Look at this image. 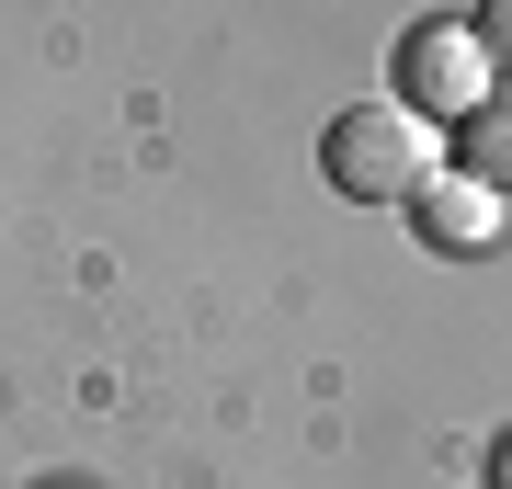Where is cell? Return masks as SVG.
Returning <instances> with one entry per match:
<instances>
[{
    "label": "cell",
    "instance_id": "6da1fadb",
    "mask_svg": "<svg viewBox=\"0 0 512 489\" xmlns=\"http://www.w3.org/2000/svg\"><path fill=\"white\" fill-rule=\"evenodd\" d=\"M319 171H330V194H353V205H410L421 182L444 171V126H421L410 103H353V114H330Z\"/></svg>",
    "mask_w": 512,
    "mask_h": 489
},
{
    "label": "cell",
    "instance_id": "7a4b0ae2",
    "mask_svg": "<svg viewBox=\"0 0 512 489\" xmlns=\"http://www.w3.org/2000/svg\"><path fill=\"white\" fill-rule=\"evenodd\" d=\"M478 80H490V69H478V35L456 12H433V23L399 35V91H387V103H410L421 126H456V114L478 103Z\"/></svg>",
    "mask_w": 512,
    "mask_h": 489
},
{
    "label": "cell",
    "instance_id": "3957f363",
    "mask_svg": "<svg viewBox=\"0 0 512 489\" xmlns=\"http://www.w3.org/2000/svg\"><path fill=\"white\" fill-rule=\"evenodd\" d=\"M410 205H421V239H433V251H490L501 239V194H478L467 171H433Z\"/></svg>",
    "mask_w": 512,
    "mask_h": 489
},
{
    "label": "cell",
    "instance_id": "277c9868",
    "mask_svg": "<svg viewBox=\"0 0 512 489\" xmlns=\"http://www.w3.org/2000/svg\"><path fill=\"white\" fill-rule=\"evenodd\" d=\"M456 171L512 205V91H478V103L456 114Z\"/></svg>",
    "mask_w": 512,
    "mask_h": 489
},
{
    "label": "cell",
    "instance_id": "5b68a950",
    "mask_svg": "<svg viewBox=\"0 0 512 489\" xmlns=\"http://www.w3.org/2000/svg\"><path fill=\"white\" fill-rule=\"evenodd\" d=\"M467 35H478V69H501V80H512V0H478Z\"/></svg>",
    "mask_w": 512,
    "mask_h": 489
}]
</instances>
